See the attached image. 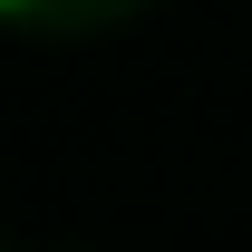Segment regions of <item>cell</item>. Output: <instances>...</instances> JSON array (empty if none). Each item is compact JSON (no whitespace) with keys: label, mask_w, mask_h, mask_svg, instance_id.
Wrapping results in <instances>:
<instances>
[{"label":"cell","mask_w":252,"mask_h":252,"mask_svg":"<svg viewBox=\"0 0 252 252\" xmlns=\"http://www.w3.org/2000/svg\"><path fill=\"white\" fill-rule=\"evenodd\" d=\"M0 10H20V0H0Z\"/></svg>","instance_id":"cell-1"}]
</instances>
